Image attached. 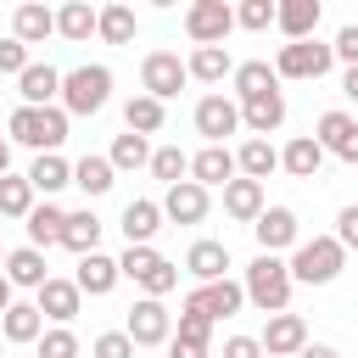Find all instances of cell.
Returning a JSON list of instances; mask_svg holds the SVG:
<instances>
[{
	"mask_svg": "<svg viewBox=\"0 0 358 358\" xmlns=\"http://www.w3.org/2000/svg\"><path fill=\"white\" fill-rule=\"evenodd\" d=\"M241 291H246V302L257 313H285L291 308V268H285V257L257 252L252 268H246V280H241Z\"/></svg>",
	"mask_w": 358,
	"mask_h": 358,
	"instance_id": "6da1fadb",
	"label": "cell"
},
{
	"mask_svg": "<svg viewBox=\"0 0 358 358\" xmlns=\"http://www.w3.org/2000/svg\"><path fill=\"white\" fill-rule=\"evenodd\" d=\"M62 112L67 117H90V112H101L106 101H112V67H101V62H84V67H73V73H62Z\"/></svg>",
	"mask_w": 358,
	"mask_h": 358,
	"instance_id": "7a4b0ae2",
	"label": "cell"
},
{
	"mask_svg": "<svg viewBox=\"0 0 358 358\" xmlns=\"http://www.w3.org/2000/svg\"><path fill=\"white\" fill-rule=\"evenodd\" d=\"M341 263H347V252L336 246V235H313V241H296L291 246V285H330L336 274H341Z\"/></svg>",
	"mask_w": 358,
	"mask_h": 358,
	"instance_id": "3957f363",
	"label": "cell"
},
{
	"mask_svg": "<svg viewBox=\"0 0 358 358\" xmlns=\"http://www.w3.org/2000/svg\"><path fill=\"white\" fill-rule=\"evenodd\" d=\"M6 129H11L17 145H34V151L45 157V151H62V140H67V112H62V106H17Z\"/></svg>",
	"mask_w": 358,
	"mask_h": 358,
	"instance_id": "277c9868",
	"label": "cell"
},
{
	"mask_svg": "<svg viewBox=\"0 0 358 358\" xmlns=\"http://www.w3.org/2000/svg\"><path fill=\"white\" fill-rule=\"evenodd\" d=\"M117 274H123V280H134V285H140L145 296H157V302L179 285V268H173L157 246H129V252L117 257Z\"/></svg>",
	"mask_w": 358,
	"mask_h": 358,
	"instance_id": "5b68a950",
	"label": "cell"
},
{
	"mask_svg": "<svg viewBox=\"0 0 358 358\" xmlns=\"http://www.w3.org/2000/svg\"><path fill=\"white\" fill-rule=\"evenodd\" d=\"M123 336H129L134 347H162V341H173V313H168L157 296H140V302L129 308V319H123Z\"/></svg>",
	"mask_w": 358,
	"mask_h": 358,
	"instance_id": "8992f818",
	"label": "cell"
},
{
	"mask_svg": "<svg viewBox=\"0 0 358 358\" xmlns=\"http://www.w3.org/2000/svg\"><path fill=\"white\" fill-rule=\"evenodd\" d=\"M330 45H319V39H296V45H280V56H274V78H324L330 73Z\"/></svg>",
	"mask_w": 358,
	"mask_h": 358,
	"instance_id": "52a82bcc",
	"label": "cell"
},
{
	"mask_svg": "<svg viewBox=\"0 0 358 358\" xmlns=\"http://www.w3.org/2000/svg\"><path fill=\"white\" fill-rule=\"evenodd\" d=\"M185 62L173 56V50H151L145 62H140V90L151 95V101H173L179 90H185Z\"/></svg>",
	"mask_w": 358,
	"mask_h": 358,
	"instance_id": "ba28073f",
	"label": "cell"
},
{
	"mask_svg": "<svg viewBox=\"0 0 358 358\" xmlns=\"http://www.w3.org/2000/svg\"><path fill=\"white\" fill-rule=\"evenodd\" d=\"M229 28H235V6H224V0H196L185 11V34L196 45H224Z\"/></svg>",
	"mask_w": 358,
	"mask_h": 358,
	"instance_id": "9c48e42d",
	"label": "cell"
},
{
	"mask_svg": "<svg viewBox=\"0 0 358 358\" xmlns=\"http://www.w3.org/2000/svg\"><path fill=\"white\" fill-rule=\"evenodd\" d=\"M185 308H196V313H207L218 324V319H235L246 308V291H241V280H213V285H196L185 296Z\"/></svg>",
	"mask_w": 358,
	"mask_h": 358,
	"instance_id": "30bf717a",
	"label": "cell"
},
{
	"mask_svg": "<svg viewBox=\"0 0 358 358\" xmlns=\"http://www.w3.org/2000/svg\"><path fill=\"white\" fill-rule=\"evenodd\" d=\"M257 347H263L268 358H296V352L308 347V319H302V313H268Z\"/></svg>",
	"mask_w": 358,
	"mask_h": 358,
	"instance_id": "8fae6325",
	"label": "cell"
},
{
	"mask_svg": "<svg viewBox=\"0 0 358 358\" xmlns=\"http://www.w3.org/2000/svg\"><path fill=\"white\" fill-rule=\"evenodd\" d=\"M313 140L324 145V157H341V162H352L358 168V117L352 112H324L319 117V129H313Z\"/></svg>",
	"mask_w": 358,
	"mask_h": 358,
	"instance_id": "7c38bea8",
	"label": "cell"
},
{
	"mask_svg": "<svg viewBox=\"0 0 358 358\" xmlns=\"http://www.w3.org/2000/svg\"><path fill=\"white\" fill-rule=\"evenodd\" d=\"M241 129V101L229 95H201L196 101V134H207V145H224V134Z\"/></svg>",
	"mask_w": 358,
	"mask_h": 358,
	"instance_id": "4fadbf2b",
	"label": "cell"
},
{
	"mask_svg": "<svg viewBox=\"0 0 358 358\" xmlns=\"http://www.w3.org/2000/svg\"><path fill=\"white\" fill-rule=\"evenodd\" d=\"M157 207H162V218H168V224H201L213 201H207V190H201L196 179H179V185H168V190H162V201H157Z\"/></svg>",
	"mask_w": 358,
	"mask_h": 358,
	"instance_id": "5bb4252c",
	"label": "cell"
},
{
	"mask_svg": "<svg viewBox=\"0 0 358 358\" xmlns=\"http://www.w3.org/2000/svg\"><path fill=\"white\" fill-rule=\"evenodd\" d=\"M252 235H257V246L268 252V257H280L285 246H296L302 235H296V213L291 207H263L257 213V224H252Z\"/></svg>",
	"mask_w": 358,
	"mask_h": 358,
	"instance_id": "9a60e30c",
	"label": "cell"
},
{
	"mask_svg": "<svg viewBox=\"0 0 358 358\" xmlns=\"http://www.w3.org/2000/svg\"><path fill=\"white\" fill-rule=\"evenodd\" d=\"M34 308H39V319H56V324H73L78 319V308H84V291L73 285V280H45L39 285V296H34Z\"/></svg>",
	"mask_w": 358,
	"mask_h": 358,
	"instance_id": "2e32d148",
	"label": "cell"
},
{
	"mask_svg": "<svg viewBox=\"0 0 358 358\" xmlns=\"http://www.w3.org/2000/svg\"><path fill=\"white\" fill-rule=\"evenodd\" d=\"M241 123L252 129V140H268V134L285 123V95H280V90H268V95L241 101Z\"/></svg>",
	"mask_w": 358,
	"mask_h": 358,
	"instance_id": "e0dca14e",
	"label": "cell"
},
{
	"mask_svg": "<svg viewBox=\"0 0 358 358\" xmlns=\"http://www.w3.org/2000/svg\"><path fill=\"white\" fill-rule=\"evenodd\" d=\"M17 95H22V106H56V95H62V73H56L50 62H28V73L17 78Z\"/></svg>",
	"mask_w": 358,
	"mask_h": 358,
	"instance_id": "ac0fdd59",
	"label": "cell"
},
{
	"mask_svg": "<svg viewBox=\"0 0 358 358\" xmlns=\"http://www.w3.org/2000/svg\"><path fill=\"white\" fill-rule=\"evenodd\" d=\"M190 179H196L201 190L229 185V179H235V151H229V145H201V151L190 157Z\"/></svg>",
	"mask_w": 358,
	"mask_h": 358,
	"instance_id": "d6986e66",
	"label": "cell"
},
{
	"mask_svg": "<svg viewBox=\"0 0 358 358\" xmlns=\"http://www.w3.org/2000/svg\"><path fill=\"white\" fill-rule=\"evenodd\" d=\"M274 28L296 45V39H313V28H319V0H280L274 6Z\"/></svg>",
	"mask_w": 358,
	"mask_h": 358,
	"instance_id": "ffe728a7",
	"label": "cell"
},
{
	"mask_svg": "<svg viewBox=\"0 0 358 358\" xmlns=\"http://www.w3.org/2000/svg\"><path fill=\"white\" fill-rule=\"evenodd\" d=\"M185 268H190L201 285L229 280V246H224V241H196V246L185 252Z\"/></svg>",
	"mask_w": 358,
	"mask_h": 358,
	"instance_id": "44dd1931",
	"label": "cell"
},
{
	"mask_svg": "<svg viewBox=\"0 0 358 358\" xmlns=\"http://www.w3.org/2000/svg\"><path fill=\"white\" fill-rule=\"evenodd\" d=\"M117 280H123V274H117V257H106V252H90V257H78V274H73V285H78L84 296H106Z\"/></svg>",
	"mask_w": 358,
	"mask_h": 358,
	"instance_id": "7402d4cb",
	"label": "cell"
},
{
	"mask_svg": "<svg viewBox=\"0 0 358 358\" xmlns=\"http://www.w3.org/2000/svg\"><path fill=\"white\" fill-rule=\"evenodd\" d=\"M50 34H56V11H50V6H39V0L17 6V17H11V39H22V45H45Z\"/></svg>",
	"mask_w": 358,
	"mask_h": 358,
	"instance_id": "603a6c76",
	"label": "cell"
},
{
	"mask_svg": "<svg viewBox=\"0 0 358 358\" xmlns=\"http://www.w3.org/2000/svg\"><path fill=\"white\" fill-rule=\"evenodd\" d=\"M28 185H34V196H56V190H67V185H73V162H67L62 151H45V157H34Z\"/></svg>",
	"mask_w": 358,
	"mask_h": 358,
	"instance_id": "cb8c5ba5",
	"label": "cell"
},
{
	"mask_svg": "<svg viewBox=\"0 0 358 358\" xmlns=\"http://www.w3.org/2000/svg\"><path fill=\"white\" fill-rule=\"evenodd\" d=\"M62 224H67V207H56V201L34 207V213L22 218V229H28V246H34V252H45V246H62Z\"/></svg>",
	"mask_w": 358,
	"mask_h": 358,
	"instance_id": "d4e9b609",
	"label": "cell"
},
{
	"mask_svg": "<svg viewBox=\"0 0 358 358\" xmlns=\"http://www.w3.org/2000/svg\"><path fill=\"white\" fill-rule=\"evenodd\" d=\"M11 285H28V291H39L45 280H50V263H45V252H34V246H17V252H6V268H0Z\"/></svg>",
	"mask_w": 358,
	"mask_h": 358,
	"instance_id": "484cf974",
	"label": "cell"
},
{
	"mask_svg": "<svg viewBox=\"0 0 358 358\" xmlns=\"http://www.w3.org/2000/svg\"><path fill=\"white\" fill-rule=\"evenodd\" d=\"M224 213H229L235 224H257V213H263V185H257V179H229V185H224Z\"/></svg>",
	"mask_w": 358,
	"mask_h": 358,
	"instance_id": "4316f807",
	"label": "cell"
},
{
	"mask_svg": "<svg viewBox=\"0 0 358 358\" xmlns=\"http://www.w3.org/2000/svg\"><path fill=\"white\" fill-rule=\"evenodd\" d=\"M157 229H162V207H157V201L140 196V201L123 207V241H129V246H151Z\"/></svg>",
	"mask_w": 358,
	"mask_h": 358,
	"instance_id": "83f0119b",
	"label": "cell"
},
{
	"mask_svg": "<svg viewBox=\"0 0 358 358\" xmlns=\"http://www.w3.org/2000/svg\"><path fill=\"white\" fill-rule=\"evenodd\" d=\"M185 73H190V78H201V84H224V78L235 73V62H229V50H224V45H196V50H190V62H185Z\"/></svg>",
	"mask_w": 358,
	"mask_h": 358,
	"instance_id": "f1b7e54d",
	"label": "cell"
},
{
	"mask_svg": "<svg viewBox=\"0 0 358 358\" xmlns=\"http://www.w3.org/2000/svg\"><path fill=\"white\" fill-rule=\"evenodd\" d=\"M319 162H324V145H319L313 134H296V140L280 151V168H285L291 179H313V173H319Z\"/></svg>",
	"mask_w": 358,
	"mask_h": 358,
	"instance_id": "f546056e",
	"label": "cell"
},
{
	"mask_svg": "<svg viewBox=\"0 0 358 358\" xmlns=\"http://www.w3.org/2000/svg\"><path fill=\"white\" fill-rule=\"evenodd\" d=\"M0 330H6V341L28 347V341H39V336H45V319H39V308H34V302H11V308L0 313Z\"/></svg>",
	"mask_w": 358,
	"mask_h": 358,
	"instance_id": "4dcf8cb0",
	"label": "cell"
},
{
	"mask_svg": "<svg viewBox=\"0 0 358 358\" xmlns=\"http://www.w3.org/2000/svg\"><path fill=\"white\" fill-rule=\"evenodd\" d=\"M274 168H280V151H274L268 140H246V145L235 151V173H241V179H257V185H263Z\"/></svg>",
	"mask_w": 358,
	"mask_h": 358,
	"instance_id": "1f68e13d",
	"label": "cell"
},
{
	"mask_svg": "<svg viewBox=\"0 0 358 358\" xmlns=\"http://www.w3.org/2000/svg\"><path fill=\"white\" fill-rule=\"evenodd\" d=\"M62 246L67 252H78V257H90L95 246H101V218L84 207V213H67V224H62Z\"/></svg>",
	"mask_w": 358,
	"mask_h": 358,
	"instance_id": "d6a6232c",
	"label": "cell"
},
{
	"mask_svg": "<svg viewBox=\"0 0 358 358\" xmlns=\"http://www.w3.org/2000/svg\"><path fill=\"white\" fill-rule=\"evenodd\" d=\"M95 17H101V11H95L90 0H67V6L56 11V34L73 39V45H84V39L95 34Z\"/></svg>",
	"mask_w": 358,
	"mask_h": 358,
	"instance_id": "836d02e7",
	"label": "cell"
},
{
	"mask_svg": "<svg viewBox=\"0 0 358 358\" xmlns=\"http://www.w3.org/2000/svg\"><path fill=\"white\" fill-rule=\"evenodd\" d=\"M134 6H123V0H112V6H101V17H95V34L106 39V45H129L134 39Z\"/></svg>",
	"mask_w": 358,
	"mask_h": 358,
	"instance_id": "e575fe53",
	"label": "cell"
},
{
	"mask_svg": "<svg viewBox=\"0 0 358 358\" xmlns=\"http://www.w3.org/2000/svg\"><path fill=\"white\" fill-rule=\"evenodd\" d=\"M123 123H129V134H157L162 123H168V106L162 101H151V95H129V106H123Z\"/></svg>",
	"mask_w": 358,
	"mask_h": 358,
	"instance_id": "d590c367",
	"label": "cell"
},
{
	"mask_svg": "<svg viewBox=\"0 0 358 358\" xmlns=\"http://www.w3.org/2000/svg\"><path fill=\"white\" fill-rule=\"evenodd\" d=\"M28 213H34L28 173H0V218H28Z\"/></svg>",
	"mask_w": 358,
	"mask_h": 358,
	"instance_id": "8d00e7d4",
	"label": "cell"
},
{
	"mask_svg": "<svg viewBox=\"0 0 358 358\" xmlns=\"http://www.w3.org/2000/svg\"><path fill=\"white\" fill-rule=\"evenodd\" d=\"M229 78H235V95H241V101H252V95H268V90H280V78H274V67H268V62H241V67H235Z\"/></svg>",
	"mask_w": 358,
	"mask_h": 358,
	"instance_id": "74e56055",
	"label": "cell"
},
{
	"mask_svg": "<svg viewBox=\"0 0 358 358\" xmlns=\"http://www.w3.org/2000/svg\"><path fill=\"white\" fill-rule=\"evenodd\" d=\"M112 179H117V173H112L106 157H78V162H73V185H78L84 196H106Z\"/></svg>",
	"mask_w": 358,
	"mask_h": 358,
	"instance_id": "f35d334b",
	"label": "cell"
},
{
	"mask_svg": "<svg viewBox=\"0 0 358 358\" xmlns=\"http://www.w3.org/2000/svg\"><path fill=\"white\" fill-rule=\"evenodd\" d=\"M106 162H112V173L145 168V162H151V145H145L140 134H117V140H112V151H106Z\"/></svg>",
	"mask_w": 358,
	"mask_h": 358,
	"instance_id": "ab89813d",
	"label": "cell"
},
{
	"mask_svg": "<svg viewBox=\"0 0 358 358\" xmlns=\"http://www.w3.org/2000/svg\"><path fill=\"white\" fill-rule=\"evenodd\" d=\"M145 168H151V173H157V179H162V185H179V179H185V173H190V157H185V151H179V145H157V151H151V162H145Z\"/></svg>",
	"mask_w": 358,
	"mask_h": 358,
	"instance_id": "60d3db41",
	"label": "cell"
},
{
	"mask_svg": "<svg viewBox=\"0 0 358 358\" xmlns=\"http://www.w3.org/2000/svg\"><path fill=\"white\" fill-rule=\"evenodd\" d=\"M173 341L207 347V341H213V319H207V313H196V308H185V313H179V330H173Z\"/></svg>",
	"mask_w": 358,
	"mask_h": 358,
	"instance_id": "b9f144b4",
	"label": "cell"
},
{
	"mask_svg": "<svg viewBox=\"0 0 358 358\" xmlns=\"http://www.w3.org/2000/svg\"><path fill=\"white\" fill-rule=\"evenodd\" d=\"M235 28H252V34L274 28V0H246V6H235Z\"/></svg>",
	"mask_w": 358,
	"mask_h": 358,
	"instance_id": "7bdbcfd3",
	"label": "cell"
},
{
	"mask_svg": "<svg viewBox=\"0 0 358 358\" xmlns=\"http://www.w3.org/2000/svg\"><path fill=\"white\" fill-rule=\"evenodd\" d=\"M39 358H78V336H73L67 324L45 330V336H39Z\"/></svg>",
	"mask_w": 358,
	"mask_h": 358,
	"instance_id": "ee69618b",
	"label": "cell"
},
{
	"mask_svg": "<svg viewBox=\"0 0 358 358\" xmlns=\"http://www.w3.org/2000/svg\"><path fill=\"white\" fill-rule=\"evenodd\" d=\"M28 62H34V56H28V45H22V39H0V73H17V78H22V73H28Z\"/></svg>",
	"mask_w": 358,
	"mask_h": 358,
	"instance_id": "f6af8a7d",
	"label": "cell"
},
{
	"mask_svg": "<svg viewBox=\"0 0 358 358\" xmlns=\"http://www.w3.org/2000/svg\"><path fill=\"white\" fill-rule=\"evenodd\" d=\"M90 352H95V358H134V341H129L123 330H106V336H95Z\"/></svg>",
	"mask_w": 358,
	"mask_h": 358,
	"instance_id": "bcb514c9",
	"label": "cell"
},
{
	"mask_svg": "<svg viewBox=\"0 0 358 358\" xmlns=\"http://www.w3.org/2000/svg\"><path fill=\"white\" fill-rule=\"evenodd\" d=\"M336 246L341 252H358V207H341L336 213Z\"/></svg>",
	"mask_w": 358,
	"mask_h": 358,
	"instance_id": "7dc6e473",
	"label": "cell"
},
{
	"mask_svg": "<svg viewBox=\"0 0 358 358\" xmlns=\"http://www.w3.org/2000/svg\"><path fill=\"white\" fill-rule=\"evenodd\" d=\"M330 56H336V62H347V67H358V22H347V28L336 34V45H330Z\"/></svg>",
	"mask_w": 358,
	"mask_h": 358,
	"instance_id": "c3c4849f",
	"label": "cell"
},
{
	"mask_svg": "<svg viewBox=\"0 0 358 358\" xmlns=\"http://www.w3.org/2000/svg\"><path fill=\"white\" fill-rule=\"evenodd\" d=\"M224 358H263V347H257V336H229Z\"/></svg>",
	"mask_w": 358,
	"mask_h": 358,
	"instance_id": "681fc988",
	"label": "cell"
},
{
	"mask_svg": "<svg viewBox=\"0 0 358 358\" xmlns=\"http://www.w3.org/2000/svg\"><path fill=\"white\" fill-rule=\"evenodd\" d=\"M168 358H207V347H190V341H168Z\"/></svg>",
	"mask_w": 358,
	"mask_h": 358,
	"instance_id": "f907efd6",
	"label": "cell"
},
{
	"mask_svg": "<svg viewBox=\"0 0 358 358\" xmlns=\"http://www.w3.org/2000/svg\"><path fill=\"white\" fill-rule=\"evenodd\" d=\"M341 95L358 106V67H347V73H341Z\"/></svg>",
	"mask_w": 358,
	"mask_h": 358,
	"instance_id": "816d5d0a",
	"label": "cell"
},
{
	"mask_svg": "<svg viewBox=\"0 0 358 358\" xmlns=\"http://www.w3.org/2000/svg\"><path fill=\"white\" fill-rule=\"evenodd\" d=\"M296 358H341V352H336V347H324V341H308Z\"/></svg>",
	"mask_w": 358,
	"mask_h": 358,
	"instance_id": "f5cc1de1",
	"label": "cell"
},
{
	"mask_svg": "<svg viewBox=\"0 0 358 358\" xmlns=\"http://www.w3.org/2000/svg\"><path fill=\"white\" fill-rule=\"evenodd\" d=\"M6 308H11V280L0 274V313H6Z\"/></svg>",
	"mask_w": 358,
	"mask_h": 358,
	"instance_id": "db71d44e",
	"label": "cell"
},
{
	"mask_svg": "<svg viewBox=\"0 0 358 358\" xmlns=\"http://www.w3.org/2000/svg\"><path fill=\"white\" fill-rule=\"evenodd\" d=\"M0 173H11V145L0 140Z\"/></svg>",
	"mask_w": 358,
	"mask_h": 358,
	"instance_id": "11a10c76",
	"label": "cell"
},
{
	"mask_svg": "<svg viewBox=\"0 0 358 358\" xmlns=\"http://www.w3.org/2000/svg\"><path fill=\"white\" fill-rule=\"evenodd\" d=\"M0 268H6V252H0Z\"/></svg>",
	"mask_w": 358,
	"mask_h": 358,
	"instance_id": "9f6ffc18",
	"label": "cell"
}]
</instances>
